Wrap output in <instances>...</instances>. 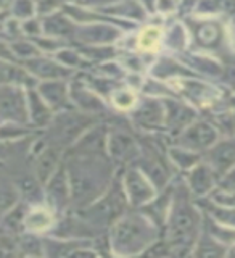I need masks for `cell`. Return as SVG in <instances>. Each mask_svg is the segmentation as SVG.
Listing matches in <instances>:
<instances>
[{
  "instance_id": "cell-1",
  "label": "cell",
  "mask_w": 235,
  "mask_h": 258,
  "mask_svg": "<svg viewBox=\"0 0 235 258\" xmlns=\"http://www.w3.org/2000/svg\"><path fill=\"white\" fill-rule=\"evenodd\" d=\"M116 173V165L107 153L76 150L68 168L71 200L74 207L77 210L84 208L99 199L110 187Z\"/></svg>"
},
{
  "instance_id": "cell-2",
  "label": "cell",
  "mask_w": 235,
  "mask_h": 258,
  "mask_svg": "<svg viewBox=\"0 0 235 258\" xmlns=\"http://www.w3.org/2000/svg\"><path fill=\"white\" fill-rule=\"evenodd\" d=\"M173 202L165 224V239L173 248L174 255H192L193 245L201 231L203 212L197 200L192 197L184 179L174 177Z\"/></svg>"
},
{
  "instance_id": "cell-3",
  "label": "cell",
  "mask_w": 235,
  "mask_h": 258,
  "mask_svg": "<svg viewBox=\"0 0 235 258\" xmlns=\"http://www.w3.org/2000/svg\"><path fill=\"white\" fill-rule=\"evenodd\" d=\"M161 231L140 210L131 208L108 229L110 253L121 256L143 255L153 242L161 237Z\"/></svg>"
},
{
  "instance_id": "cell-4",
  "label": "cell",
  "mask_w": 235,
  "mask_h": 258,
  "mask_svg": "<svg viewBox=\"0 0 235 258\" xmlns=\"http://www.w3.org/2000/svg\"><path fill=\"white\" fill-rule=\"evenodd\" d=\"M127 210H131V205L127 202L123 182H121V176L119 173H116L110 187L99 199L94 200L92 204H89L84 208H79L77 218L83 220L87 226H91L95 232L103 234Z\"/></svg>"
},
{
  "instance_id": "cell-5",
  "label": "cell",
  "mask_w": 235,
  "mask_h": 258,
  "mask_svg": "<svg viewBox=\"0 0 235 258\" xmlns=\"http://www.w3.org/2000/svg\"><path fill=\"white\" fill-rule=\"evenodd\" d=\"M169 89L174 92L176 97L192 103L195 108H209L211 111L224 108V92L219 87L213 86L200 76H187V78H176L166 81Z\"/></svg>"
},
{
  "instance_id": "cell-6",
  "label": "cell",
  "mask_w": 235,
  "mask_h": 258,
  "mask_svg": "<svg viewBox=\"0 0 235 258\" xmlns=\"http://www.w3.org/2000/svg\"><path fill=\"white\" fill-rule=\"evenodd\" d=\"M184 24L187 26L190 42L195 50L206 52L216 56V53L222 50L225 44L230 45L229 34L225 32L224 24L217 18H206V16L189 15Z\"/></svg>"
},
{
  "instance_id": "cell-7",
  "label": "cell",
  "mask_w": 235,
  "mask_h": 258,
  "mask_svg": "<svg viewBox=\"0 0 235 258\" xmlns=\"http://www.w3.org/2000/svg\"><path fill=\"white\" fill-rule=\"evenodd\" d=\"M107 155L116 166L132 165L140 155V142L135 133L121 124H108Z\"/></svg>"
},
{
  "instance_id": "cell-8",
  "label": "cell",
  "mask_w": 235,
  "mask_h": 258,
  "mask_svg": "<svg viewBox=\"0 0 235 258\" xmlns=\"http://www.w3.org/2000/svg\"><path fill=\"white\" fill-rule=\"evenodd\" d=\"M134 28V23L92 21L79 24L72 34L83 45H115L124 36V31H132Z\"/></svg>"
},
{
  "instance_id": "cell-9",
  "label": "cell",
  "mask_w": 235,
  "mask_h": 258,
  "mask_svg": "<svg viewBox=\"0 0 235 258\" xmlns=\"http://www.w3.org/2000/svg\"><path fill=\"white\" fill-rule=\"evenodd\" d=\"M119 176L131 208L139 210L156 196V187L139 166L129 165L123 168V173Z\"/></svg>"
},
{
  "instance_id": "cell-10",
  "label": "cell",
  "mask_w": 235,
  "mask_h": 258,
  "mask_svg": "<svg viewBox=\"0 0 235 258\" xmlns=\"http://www.w3.org/2000/svg\"><path fill=\"white\" fill-rule=\"evenodd\" d=\"M131 123L142 133H165L163 99L147 95L139 100L131 113Z\"/></svg>"
},
{
  "instance_id": "cell-11",
  "label": "cell",
  "mask_w": 235,
  "mask_h": 258,
  "mask_svg": "<svg viewBox=\"0 0 235 258\" xmlns=\"http://www.w3.org/2000/svg\"><path fill=\"white\" fill-rule=\"evenodd\" d=\"M219 137L221 134L211 121L205 118H197L182 133L174 137V142L176 145H181L184 149L205 153Z\"/></svg>"
},
{
  "instance_id": "cell-12",
  "label": "cell",
  "mask_w": 235,
  "mask_h": 258,
  "mask_svg": "<svg viewBox=\"0 0 235 258\" xmlns=\"http://www.w3.org/2000/svg\"><path fill=\"white\" fill-rule=\"evenodd\" d=\"M165 105V133L169 137H174L182 133L190 123H193L198 115V108L192 103L185 102L179 97H163Z\"/></svg>"
},
{
  "instance_id": "cell-13",
  "label": "cell",
  "mask_w": 235,
  "mask_h": 258,
  "mask_svg": "<svg viewBox=\"0 0 235 258\" xmlns=\"http://www.w3.org/2000/svg\"><path fill=\"white\" fill-rule=\"evenodd\" d=\"M184 182L192 194V197L198 200L205 199L211 194V190L219 182V176L205 160H201L200 163L190 168L187 173H184Z\"/></svg>"
},
{
  "instance_id": "cell-14",
  "label": "cell",
  "mask_w": 235,
  "mask_h": 258,
  "mask_svg": "<svg viewBox=\"0 0 235 258\" xmlns=\"http://www.w3.org/2000/svg\"><path fill=\"white\" fill-rule=\"evenodd\" d=\"M185 67L190 68L198 76H206L209 79H224L225 68L222 61H219L214 55L200 52V50H185L182 53L176 55Z\"/></svg>"
},
{
  "instance_id": "cell-15",
  "label": "cell",
  "mask_w": 235,
  "mask_h": 258,
  "mask_svg": "<svg viewBox=\"0 0 235 258\" xmlns=\"http://www.w3.org/2000/svg\"><path fill=\"white\" fill-rule=\"evenodd\" d=\"M203 160L211 166L217 176H222L235 166V136L219 137L211 147L203 153Z\"/></svg>"
},
{
  "instance_id": "cell-16",
  "label": "cell",
  "mask_w": 235,
  "mask_h": 258,
  "mask_svg": "<svg viewBox=\"0 0 235 258\" xmlns=\"http://www.w3.org/2000/svg\"><path fill=\"white\" fill-rule=\"evenodd\" d=\"M92 8L105 16H111L115 20H123L131 23L145 21L148 16V12L145 10L139 0H113V2L108 4L94 5Z\"/></svg>"
},
{
  "instance_id": "cell-17",
  "label": "cell",
  "mask_w": 235,
  "mask_h": 258,
  "mask_svg": "<svg viewBox=\"0 0 235 258\" xmlns=\"http://www.w3.org/2000/svg\"><path fill=\"white\" fill-rule=\"evenodd\" d=\"M148 76L166 83V81H171L176 78H187V76H198V75H195L190 68L185 67L176 55H161L148 68Z\"/></svg>"
},
{
  "instance_id": "cell-18",
  "label": "cell",
  "mask_w": 235,
  "mask_h": 258,
  "mask_svg": "<svg viewBox=\"0 0 235 258\" xmlns=\"http://www.w3.org/2000/svg\"><path fill=\"white\" fill-rule=\"evenodd\" d=\"M69 95L81 111L89 113V115L100 116V118L103 115H107L108 105L105 103V100L100 95H97L91 87L86 86L83 81H81L79 84H72V87L69 89Z\"/></svg>"
},
{
  "instance_id": "cell-19",
  "label": "cell",
  "mask_w": 235,
  "mask_h": 258,
  "mask_svg": "<svg viewBox=\"0 0 235 258\" xmlns=\"http://www.w3.org/2000/svg\"><path fill=\"white\" fill-rule=\"evenodd\" d=\"M134 47L140 55H156L163 47V28L160 24H145L135 36Z\"/></svg>"
},
{
  "instance_id": "cell-20",
  "label": "cell",
  "mask_w": 235,
  "mask_h": 258,
  "mask_svg": "<svg viewBox=\"0 0 235 258\" xmlns=\"http://www.w3.org/2000/svg\"><path fill=\"white\" fill-rule=\"evenodd\" d=\"M163 45L166 47V50H169L174 55L187 50L190 45V36L187 26L182 21H174L169 24L166 32H163Z\"/></svg>"
},
{
  "instance_id": "cell-21",
  "label": "cell",
  "mask_w": 235,
  "mask_h": 258,
  "mask_svg": "<svg viewBox=\"0 0 235 258\" xmlns=\"http://www.w3.org/2000/svg\"><path fill=\"white\" fill-rule=\"evenodd\" d=\"M166 155H168L169 163L173 165V168L177 169V171H182V173H187L190 168H193L197 163H200V161L203 160V153L184 149L181 145H176V144L169 145Z\"/></svg>"
},
{
  "instance_id": "cell-22",
  "label": "cell",
  "mask_w": 235,
  "mask_h": 258,
  "mask_svg": "<svg viewBox=\"0 0 235 258\" xmlns=\"http://www.w3.org/2000/svg\"><path fill=\"white\" fill-rule=\"evenodd\" d=\"M197 204L201 208V212L211 216L217 223L229 226V228H235V205H219L211 202L208 197L198 199Z\"/></svg>"
},
{
  "instance_id": "cell-23",
  "label": "cell",
  "mask_w": 235,
  "mask_h": 258,
  "mask_svg": "<svg viewBox=\"0 0 235 258\" xmlns=\"http://www.w3.org/2000/svg\"><path fill=\"white\" fill-rule=\"evenodd\" d=\"M192 255H198V256H224V255H229V248L222 245L221 242H217L213 236L201 229L195 245H193L192 250Z\"/></svg>"
},
{
  "instance_id": "cell-24",
  "label": "cell",
  "mask_w": 235,
  "mask_h": 258,
  "mask_svg": "<svg viewBox=\"0 0 235 258\" xmlns=\"http://www.w3.org/2000/svg\"><path fill=\"white\" fill-rule=\"evenodd\" d=\"M201 229H205L209 236H213L217 242H221L222 245L230 248L235 244V228L217 223L211 216L203 213V220H201Z\"/></svg>"
},
{
  "instance_id": "cell-25",
  "label": "cell",
  "mask_w": 235,
  "mask_h": 258,
  "mask_svg": "<svg viewBox=\"0 0 235 258\" xmlns=\"http://www.w3.org/2000/svg\"><path fill=\"white\" fill-rule=\"evenodd\" d=\"M108 102L119 111H132L137 102H139V97H137L135 89L121 84L111 92Z\"/></svg>"
},
{
  "instance_id": "cell-26",
  "label": "cell",
  "mask_w": 235,
  "mask_h": 258,
  "mask_svg": "<svg viewBox=\"0 0 235 258\" xmlns=\"http://www.w3.org/2000/svg\"><path fill=\"white\" fill-rule=\"evenodd\" d=\"M209 121L216 126L221 136H235V108L224 107L211 111Z\"/></svg>"
},
{
  "instance_id": "cell-27",
  "label": "cell",
  "mask_w": 235,
  "mask_h": 258,
  "mask_svg": "<svg viewBox=\"0 0 235 258\" xmlns=\"http://www.w3.org/2000/svg\"><path fill=\"white\" fill-rule=\"evenodd\" d=\"M52 224V215L45 212V210H36L34 213H31L29 216V228L42 231L47 229Z\"/></svg>"
},
{
  "instance_id": "cell-28",
  "label": "cell",
  "mask_w": 235,
  "mask_h": 258,
  "mask_svg": "<svg viewBox=\"0 0 235 258\" xmlns=\"http://www.w3.org/2000/svg\"><path fill=\"white\" fill-rule=\"evenodd\" d=\"M61 56V60L63 63L66 64L68 68H81L83 64H91L86 58H84V55L77 52V50H63V53L60 55Z\"/></svg>"
},
{
  "instance_id": "cell-29",
  "label": "cell",
  "mask_w": 235,
  "mask_h": 258,
  "mask_svg": "<svg viewBox=\"0 0 235 258\" xmlns=\"http://www.w3.org/2000/svg\"><path fill=\"white\" fill-rule=\"evenodd\" d=\"M217 187L224 190L225 194H229L230 197L235 199V166L230 168L227 173L222 174L219 177V182H217Z\"/></svg>"
},
{
  "instance_id": "cell-30",
  "label": "cell",
  "mask_w": 235,
  "mask_h": 258,
  "mask_svg": "<svg viewBox=\"0 0 235 258\" xmlns=\"http://www.w3.org/2000/svg\"><path fill=\"white\" fill-rule=\"evenodd\" d=\"M177 10H179V0H156L155 13L161 16L174 15Z\"/></svg>"
},
{
  "instance_id": "cell-31",
  "label": "cell",
  "mask_w": 235,
  "mask_h": 258,
  "mask_svg": "<svg viewBox=\"0 0 235 258\" xmlns=\"http://www.w3.org/2000/svg\"><path fill=\"white\" fill-rule=\"evenodd\" d=\"M197 2L198 0H179V8L190 15L193 12V8H195Z\"/></svg>"
},
{
  "instance_id": "cell-32",
  "label": "cell",
  "mask_w": 235,
  "mask_h": 258,
  "mask_svg": "<svg viewBox=\"0 0 235 258\" xmlns=\"http://www.w3.org/2000/svg\"><path fill=\"white\" fill-rule=\"evenodd\" d=\"M139 2L143 5L145 10L148 12V15H155V5H156V0H139Z\"/></svg>"
},
{
  "instance_id": "cell-33",
  "label": "cell",
  "mask_w": 235,
  "mask_h": 258,
  "mask_svg": "<svg viewBox=\"0 0 235 258\" xmlns=\"http://www.w3.org/2000/svg\"><path fill=\"white\" fill-rule=\"evenodd\" d=\"M108 2H113V0H89V7L102 5V4H108Z\"/></svg>"
},
{
  "instance_id": "cell-34",
  "label": "cell",
  "mask_w": 235,
  "mask_h": 258,
  "mask_svg": "<svg viewBox=\"0 0 235 258\" xmlns=\"http://www.w3.org/2000/svg\"><path fill=\"white\" fill-rule=\"evenodd\" d=\"M229 255H235V244L229 248Z\"/></svg>"
},
{
  "instance_id": "cell-35",
  "label": "cell",
  "mask_w": 235,
  "mask_h": 258,
  "mask_svg": "<svg viewBox=\"0 0 235 258\" xmlns=\"http://www.w3.org/2000/svg\"><path fill=\"white\" fill-rule=\"evenodd\" d=\"M233 26H235V21H233ZM232 42H233V40H232Z\"/></svg>"
}]
</instances>
